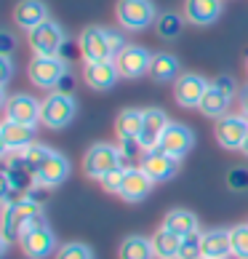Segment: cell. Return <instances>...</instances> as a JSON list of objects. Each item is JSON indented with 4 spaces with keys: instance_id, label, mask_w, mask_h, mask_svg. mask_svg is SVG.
I'll return each instance as SVG.
<instances>
[{
    "instance_id": "6da1fadb",
    "label": "cell",
    "mask_w": 248,
    "mask_h": 259,
    "mask_svg": "<svg viewBox=\"0 0 248 259\" xmlns=\"http://www.w3.org/2000/svg\"><path fill=\"white\" fill-rule=\"evenodd\" d=\"M126 37L118 30H110V27H99V24H91L85 27L78 37V49L83 62H107V59H115V56L126 49Z\"/></svg>"
},
{
    "instance_id": "7a4b0ae2",
    "label": "cell",
    "mask_w": 248,
    "mask_h": 259,
    "mask_svg": "<svg viewBox=\"0 0 248 259\" xmlns=\"http://www.w3.org/2000/svg\"><path fill=\"white\" fill-rule=\"evenodd\" d=\"M27 78L35 89L56 91L70 78V62L64 56H32L27 64Z\"/></svg>"
},
{
    "instance_id": "3957f363",
    "label": "cell",
    "mask_w": 248,
    "mask_h": 259,
    "mask_svg": "<svg viewBox=\"0 0 248 259\" xmlns=\"http://www.w3.org/2000/svg\"><path fill=\"white\" fill-rule=\"evenodd\" d=\"M126 166V155H123L120 145H110V142H96L85 150L83 155V174L88 179H102L104 174L115 168H123Z\"/></svg>"
},
{
    "instance_id": "277c9868",
    "label": "cell",
    "mask_w": 248,
    "mask_h": 259,
    "mask_svg": "<svg viewBox=\"0 0 248 259\" xmlns=\"http://www.w3.org/2000/svg\"><path fill=\"white\" fill-rule=\"evenodd\" d=\"M16 243H19V248H22V254L27 259H48L54 251H59V248H56V233L48 227L45 217H40L37 222H32L27 227L24 233L19 235Z\"/></svg>"
},
{
    "instance_id": "5b68a950",
    "label": "cell",
    "mask_w": 248,
    "mask_h": 259,
    "mask_svg": "<svg viewBox=\"0 0 248 259\" xmlns=\"http://www.w3.org/2000/svg\"><path fill=\"white\" fill-rule=\"evenodd\" d=\"M115 19L120 30L126 32H141L158 22V8L152 0H118L115 3Z\"/></svg>"
},
{
    "instance_id": "8992f818",
    "label": "cell",
    "mask_w": 248,
    "mask_h": 259,
    "mask_svg": "<svg viewBox=\"0 0 248 259\" xmlns=\"http://www.w3.org/2000/svg\"><path fill=\"white\" fill-rule=\"evenodd\" d=\"M78 115V99L70 91H51L43 99V112H40V123L51 131H59L64 126H70Z\"/></svg>"
},
{
    "instance_id": "52a82bcc",
    "label": "cell",
    "mask_w": 248,
    "mask_h": 259,
    "mask_svg": "<svg viewBox=\"0 0 248 259\" xmlns=\"http://www.w3.org/2000/svg\"><path fill=\"white\" fill-rule=\"evenodd\" d=\"M27 46L35 56H62V49L67 46V32L59 22L48 19L32 32H27Z\"/></svg>"
},
{
    "instance_id": "ba28073f",
    "label": "cell",
    "mask_w": 248,
    "mask_h": 259,
    "mask_svg": "<svg viewBox=\"0 0 248 259\" xmlns=\"http://www.w3.org/2000/svg\"><path fill=\"white\" fill-rule=\"evenodd\" d=\"M3 112L8 120L24 123V126H37L40 123V112H43V102L35 99L32 94L19 91L3 99Z\"/></svg>"
},
{
    "instance_id": "9c48e42d",
    "label": "cell",
    "mask_w": 248,
    "mask_h": 259,
    "mask_svg": "<svg viewBox=\"0 0 248 259\" xmlns=\"http://www.w3.org/2000/svg\"><path fill=\"white\" fill-rule=\"evenodd\" d=\"M152 56L150 49L144 46H136V43H128L118 56H115V64H118V72L120 78L126 80H136V78H144L150 72V64H152Z\"/></svg>"
},
{
    "instance_id": "30bf717a",
    "label": "cell",
    "mask_w": 248,
    "mask_h": 259,
    "mask_svg": "<svg viewBox=\"0 0 248 259\" xmlns=\"http://www.w3.org/2000/svg\"><path fill=\"white\" fill-rule=\"evenodd\" d=\"M214 134H216V142L224 150H240L248 137V118L240 112H227L216 120Z\"/></svg>"
},
{
    "instance_id": "8fae6325",
    "label": "cell",
    "mask_w": 248,
    "mask_h": 259,
    "mask_svg": "<svg viewBox=\"0 0 248 259\" xmlns=\"http://www.w3.org/2000/svg\"><path fill=\"white\" fill-rule=\"evenodd\" d=\"M206 91H208V80L197 72H182L174 83V99L184 110H197Z\"/></svg>"
},
{
    "instance_id": "7c38bea8",
    "label": "cell",
    "mask_w": 248,
    "mask_h": 259,
    "mask_svg": "<svg viewBox=\"0 0 248 259\" xmlns=\"http://www.w3.org/2000/svg\"><path fill=\"white\" fill-rule=\"evenodd\" d=\"M70 171H72V166H70V160H67V155H62L59 150H51V155L35 171V187H43V190L59 187L62 182L70 177Z\"/></svg>"
},
{
    "instance_id": "4fadbf2b",
    "label": "cell",
    "mask_w": 248,
    "mask_h": 259,
    "mask_svg": "<svg viewBox=\"0 0 248 259\" xmlns=\"http://www.w3.org/2000/svg\"><path fill=\"white\" fill-rule=\"evenodd\" d=\"M171 126V118L166 115V110L160 107H147L144 110V120H141V134H139V145L141 150H158L160 139H163L166 128Z\"/></svg>"
},
{
    "instance_id": "5bb4252c",
    "label": "cell",
    "mask_w": 248,
    "mask_h": 259,
    "mask_svg": "<svg viewBox=\"0 0 248 259\" xmlns=\"http://www.w3.org/2000/svg\"><path fill=\"white\" fill-rule=\"evenodd\" d=\"M35 128L37 126H24V123L16 120H3L0 126V147H3V155H11V152H22L30 145H35Z\"/></svg>"
},
{
    "instance_id": "9a60e30c",
    "label": "cell",
    "mask_w": 248,
    "mask_h": 259,
    "mask_svg": "<svg viewBox=\"0 0 248 259\" xmlns=\"http://www.w3.org/2000/svg\"><path fill=\"white\" fill-rule=\"evenodd\" d=\"M83 80L93 91H110V89H115V83L120 80V72H118L115 59H107V62H83Z\"/></svg>"
},
{
    "instance_id": "2e32d148",
    "label": "cell",
    "mask_w": 248,
    "mask_h": 259,
    "mask_svg": "<svg viewBox=\"0 0 248 259\" xmlns=\"http://www.w3.org/2000/svg\"><path fill=\"white\" fill-rule=\"evenodd\" d=\"M195 147V134L189 126H184V123H176L171 120V126L166 128L163 139H160V150L168 152L171 158L182 160L184 155H189V150Z\"/></svg>"
},
{
    "instance_id": "e0dca14e",
    "label": "cell",
    "mask_w": 248,
    "mask_h": 259,
    "mask_svg": "<svg viewBox=\"0 0 248 259\" xmlns=\"http://www.w3.org/2000/svg\"><path fill=\"white\" fill-rule=\"evenodd\" d=\"M139 166L144 168V174H147L152 182H168V179L176 177L179 160L171 158L168 152H163V150L158 147V150L141 152V163H139Z\"/></svg>"
},
{
    "instance_id": "ac0fdd59",
    "label": "cell",
    "mask_w": 248,
    "mask_h": 259,
    "mask_svg": "<svg viewBox=\"0 0 248 259\" xmlns=\"http://www.w3.org/2000/svg\"><path fill=\"white\" fill-rule=\"evenodd\" d=\"M152 187H155V182L144 174V168L141 166H128L126 179H123V187H120V198L126 200V203H141V200L152 193Z\"/></svg>"
},
{
    "instance_id": "d6986e66",
    "label": "cell",
    "mask_w": 248,
    "mask_h": 259,
    "mask_svg": "<svg viewBox=\"0 0 248 259\" xmlns=\"http://www.w3.org/2000/svg\"><path fill=\"white\" fill-rule=\"evenodd\" d=\"M48 19V6L43 0H19L14 6V24L24 32H32L35 27H40Z\"/></svg>"
},
{
    "instance_id": "ffe728a7",
    "label": "cell",
    "mask_w": 248,
    "mask_h": 259,
    "mask_svg": "<svg viewBox=\"0 0 248 259\" xmlns=\"http://www.w3.org/2000/svg\"><path fill=\"white\" fill-rule=\"evenodd\" d=\"M224 11L222 0H184V19L195 27H211Z\"/></svg>"
},
{
    "instance_id": "44dd1931",
    "label": "cell",
    "mask_w": 248,
    "mask_h": 259,
    "mask_svg": "<svg viewBox=\"0 0 248 259\" xmlns=\"http://www.w3.org/2000/svg\"><path fill=\"white\" fill-rule=\"evenodd\" d=\"M232 94H227L222 85H216L214 80L208 83V91L203 94V102H200V115H206V118H211V120H219L222 115L230 112V104H232Z\"/></svg>"
},
{
    "instance_id": "7402d4cb",
    "label": "cell",
    "mask_w": 248,
    "mask_h": 259,
    "mask_svg": "<svg viewBox=\"0 0 248 259\" xmlns=\"http://www.w3.org/2000/svg\"><path fill=\"white\" fill-rule=\"evenodd\" d=\"M232 256V241L230 230L211 227L203 233V259H230Z\"/></svg>"
},
{
    "instance_id": "603a6c76",
    "label": "cell",
    "mask_w": 248,
    "mask_h": 259,
    "mask_svg": "<svg viewBox=\"0 0 248 259\" xmlns=\"http://www.w3.org/2000/svg\"><path fill=\"white\" fill-rule=\"evenodd\" d=\"M150 78L155 83H176V78L182 75V64L174 54L168 51H158L152 56V64H150Z\"/></svg>"
},
{
    "instance_id": "cb8c5ba5",
    "label": "cell",
    "mask_w": 248,
    "mask_h": 259,
    "mask_svg": "<svg viewBox=\"0 0 248 259\" xmlns=\"http://www.w3.org/2000/svg\"><path fill=\"white\" fill-rule=\"evenodd\" d=\"M141 120H144V110H136V107L120 110L118 118H115V134H118V139L120 142H139Z\"/></svg>"
},
{
    "instance_id": "d4e9b609",
    "label": "cell",
    "mask_w": 248,
    "mask_h": 259,
    "mask_svg": "<svg viewBox=\"0 0 248 259\" xmlns=\"http://www.w3.org/2000/svg\"><path fill=\"white\" fill-rule=\"evenodd\" d=\"M163 227L179 238H187V235L197 233V217L189 208H171L163 219Z\"/></svg>"
},
{
    "instance_id": "484cf974",
    "label": "cell",
    "mask_w": 248,
    "mask_h": 259,
    "mask_svg": "<svg viewBox=\"0 0 248 259\" xmlns=\"http://www.w3.org/2000/svg\"><path fill=\"white\" fill-rule=\"evenodd\" d=\"M120 259H155V248H152V238L144 235H128L123 238L118 248Z\"/></svg>"
},
{
    "instance_id": "4316f807",
    "label": "cell",
    "mask_w": 248,
    "mask_h": 259,
    "mask_svg": "<svg viewBox=\"0 0 248 259\" xmlns=\"http://www.w3.org/2000/svg\"><path fill=\"white\" fill-rule=\"evenodd\" d=\"M152 248H155V259H176L179 248H182V238L174 235L166 227H160L152 235Z\"/></svg>"
},
{
    "instance_id": "83f0119b",
    "label": "cell",
    "mask_w": 248,
    "mask_h": 259,
    "mask_svg": "<svg viewBox=\"0 0 248 259\" xmlns=\"http://www.w3.org/2000/svg\"><path fill=\"white\" fill-rule=\"evenodd\" d=\"M184 14H176V11H163L158 14V22H155V32L163 37V40H176L184 30Z\"/></svg>"
},
{
    "instance_id": "f1b7e54d",
    "label": "cell",
    "mask_w": 248,
    "mask_h": 259,
    "mask_svg": "<svg viewBox=\"0 0 248 259\" xmlns=\"http://www.w3.org/2000/svg\"><path fill=\"white\" fill-rule=\"evenodd\" d=\"M16 155H19V160L27 166V171L35 177V171L40 168L43 160L51 155V147H48V145H40V142H35V145H30V147L22 150V152H16Z\"/></svg>"
},
{
    "instance_id": "f546056e",
    "label": "cell",
    "mask_w": 248,
    "mask_h": 259,
    "mask_svg": "<svg viewBox=\"0 0 248 259\" xmlns=\"http://www.w3.org/2000/svg\"><path fill=\"white\" fill-rule=\"evenodd\" d=\"M176 259H203V233H192L182 238V248H179Z\"/></svg>"
},
{
    "instance_id": "4dcf8cb0",
    "label": "cell",
    "mask_w": 248,
    "mask_h": 259,
    "mask_svg": "<svg viewBox=\"0 0 248 259\" xmlns=\"http://www.w3.org/2000/svg\"><path fill=\"white\" fill-rule=\"evenodd\" d=\"M56 259H96L93 256V248L88 243H80V241H70L59 246V251H56Z\"/></svg>"
},
{
    "instance_id": "1f68e13d",
    "label": "cell",
    "mask_w": 248,
    "mask_h": 259,
    "mask_svg": "<svg viewBox=\"0 0 248 259\" xmlns=\"http://www.w3.org/2000/svg\"><path fill=\"white\" fill-rule=\"evenodd\" d=\"M230 241H232V256L248 259V225L230 227Z\"/></svg>"
},
{
    "instance_id": "d6a6232c",
    "label": "cell",
    "mask_w": 248,
    "mask_h": 259,
    "mask_svg": "<svg viewBox=\"0 0 248 259\" xmlns=\"http://www.w3.org/2000/svg\"><path fill=\"white\" fill-rule=\"evenodd\" d=\"M126 168L128 166H123V168H115V171H110V174H104L99 179V185L104 193H112V195H120V187H123V179H126Z\"/></svg>"
},
{
    "instance_id": "836d02e7",
    "label": "cell",
    "mask_w": 248,
    "mask_h": 259,
    "mask_svg": "<svg viewBox=\"0 0 248 259\" xmlns=\"http://www.w3.org/2000/svg\"><path fill=\"white\" fill-rule=\"evenodd\" d=\"M227 185H230L232 190H237V193L248 190V168H243V166L230 168V174H227Z\"/></svg>"
},
{
    "instance_id": "e575fe53",
    "label": "cell",
    "mask_w": 248,
    "mask_h": 259,
    "mask_svg": "<svg viewBox=\"0 0 248 259\" xmlns=\"http://www.w3.org/2000/svg\"><path fill=\"white\" fill-rule=\"evenodd\" d=\"M0 64H3V78H0V83H8L14 75V62H11V54H0Z\"/></svg>"
},
{
    "instance_id": "d590c367",
    "label": "cell",
    "mask_w": 248,
    "mask_h": 259,
    "mask_svg": "<svg viewBox=\"0 0 248 259\" xmlns=\"http://www.w3.org/2000/svg\"><path fill=\"white\" fill-rule=\"evenodd\" d=\"M237 107H240V115L248 118V83L240 89V94H237Z\"/></svg>"
},
{
    "instance_id": "8d00e7d4",
    "label": "cell",
    "mask_w": 248,
    "mask_h": 259,
    "mask_svg": "<svg viewBox=\"0 0 248 259\" xmlns=\"http://www.w3.org/2000/svg\"><path fill=\"white\" fill-rule=\"evenodd\" d=\"M11 46H14L11 35H8V32H3V54H11Z\"/></svg>"
},
{
    "instance_id": "74e56055",
    "label": "cell",
    "mask_w": 248,
    "mask_h": 259,
    "mask_svg": "<svg viewBox=\"0 0 248 259\" xmlns=\"http://www.w3.org/2000/svg\"><path fill=\"white\" fill-rule=\"evenodd\" d=\"M240 152H243V155L248 158V137H245V142H243V147H240Z\"/></svg>"
},
{
    "instance_id": "f35d334b",
    "label": "cell",
    "mask_w": 248,
    "mask_h": 259,
    "mask_svg": "<svg viewBox=\"0 0 248 259\" xmlns=\"http://www.w3.org/2000/svg\"><path fill=\"white\" fill-rule=\"evenodd\" d=\"M245 72H248V59H245Z\"/></svg>"
}]
</instances>
